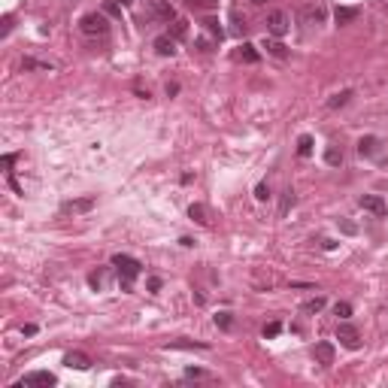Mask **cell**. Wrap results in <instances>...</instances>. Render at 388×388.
Instances as JSON below:
<instances>
[{"label":"cell","mask_w":388,"mask_h":388,"mask_svg":"<svg viewBox=\"0 0 388 388\" xmlns=\"http://www.w3.org/2000/svg\"><path fill=\"white\" fill-rule=\"evenodd\" d=\"M112 267L119 270V276H122V285L130 288V282L140 276V261L130 258V255H112Z\"/></svg>","instance_id":"6da1fadb"},{"label":"cell","mask_w":388,"mask_h":388,"mask_svg":"<svg viewBox=\"0 0 388 388\" xmlns=\"http://www.w3.org/2000/svg\"><path fill=\"white\" fill-rule=\"evenodd\" d=\"M79 28H82V33H88V36H103V33L109 31V22L100 12H88V15H82Z\"/></svg>","instance_id":"7a4b0ae2"},{"label":"cell","mask_w":388,"mask_h":388,"mask_svg":"<svg viewBox=\"0 0 388 388\" xmlns=\"http://www.w3.org/2000/svg\"><path fill=\"white\" fill-rule=\"evenodd\" d=\"M58 382L49 370H33V373H28V376H22V382L18 385L22 388H52Z\"/></svg>","instance_id":"3957f363"},{"label":"cell","mask_w":388,"mask_h":388,"mask_svg":"<svg viewBox=\"0 0 388 388\" xmlns=\"http://www.w3.org/2000/svg\"><path fill=\"white\" fill-rule=\"evenodd\" d=\"M291 28L288 22V12H282V9H273L270 15H267V31L273 33V36H285Z\"/></svg>","instance_id":"277c9868"},{"label":"cell","mask_w":388,"mask_h":388,"mask_svg":"<svg viewBox=\"0 0 388 388\" xmlns=\"http://www.w3.org/2000/svg\"><path fill=\"white\" fill-rule=\"evenodd\" d=\"M337 340H340L346 349H358V346H361V334H358L355 324H349V322L337 324Z\"/></svg>","instance_id":"5b68a950"},{"label":"cell","mask_w":388,"mask_h":388,"mask_svg":"<svg viewBox=\"0 0 388 388\" xmlns=\"http://www.w3.org/2000/svg\"><path fill=\"white\" fill-rule=\"evenodd\" d=\"M358 203H361V209H367V212H373V216H379V219H382V216L388 212L385 200H382L379 194H364V197H361Z\"/></svg>","instance_id":"8992f818"},{"label":"cell","mask_w":388,"mask_h":388,"mask_svg":"<svg viewBox=\"0 0 388 388\" xmlns=\"http://www.w3.org/2000/svg\"><path fill=\"white\" fill-rule=\"evenodd\" d=\"M64 364L67 367H73V370H88V367H91V358L85 355V352H67Z\"/></svg>","instance_id":"52a82bcc"},{"label":"cell","mask_w":388,"mask_h":388,"mask_svg":"<svg viewBox=\"0 0 388 388\" xmlns=\"http://www.w3.org/2000/svg\"><path fill=\"white\" fill-rule=\"evenodd\" d=\"M152 49H155L158 55H164V58H167V55H173V52H176V40H173L170 33H164V36H155Z\"/></svg>","instance_id":"ba28073f"},{"label":"cell","mask_w":388,"mask_h":388,"mask_svg":"<svg viewBox=\"0 0 388 388\" xmlns=\"http://www.w3.org/2000/svg\"><path fill=\"white\" fill-rule=\"evenodd\" d=\"M358 18V9L355 6H337V12H334V22L343 28V25H352Z\"/></svg>","instance_id":"9c48e42d"},{"label":"cell","mask_w":388,"mask_h":388,"mask_svg":"<svg viewBox=\"0 0 388 388\" xmlns=\"http://www.w3.org/2000/svg\"><path fill=\"white\" fill-rule=\"evenodd\" d=\"M313 355H316V361L319 364H334V346L331 343H316V349H313Z\"/></svg>","instance_id":"30bf717a"},{"label":"cell","mask_w":388,"mask_h":388,"mask_svg":"<svg viewBox=\"0 0 388 388\" xmlns=\"http://www.w3.org/2000/svg\"><path fill=\"white\" fill-rule=\"evenodd\" d=\"M91 206H94V197H82V200H67L61 209L64 212H88Z\"/></svg>","instance_id":"8fae6325"},{"label":"cell","mask_w":388,"mask_h":388,"mask_svg":"<svg viewBox=\"0 0 388 388\" xmlns=\"http://www.w3.org/2000/svg\"><path fill=\"white\" fill-rule=\"evenodd\" d=\"M303 22H306V25H322L324 9L322 6H306V9H303Z\"/></svg>","instance_id":"7c38bea8"},{"label":"cell","mask_w":388,"mask_h":388,"mask_svg":"<svg viewBox=\"0 0 388 388\" xmlns=\"http://www.w3.org/2000/svg\"><path fill=\"white\" fill-rule=\"evenodd\" d=\"M379 149V140L376 137H361L358 140V155H373Z\"/></svg>","instance_id":"4fadbf2b"},{"label":"cell","mask_w":388,"mask_h":388,"mask_svg":"<svg viewBox=\"0 0 388 388\" xmlns=\"http://www.w3.org/2000/svg\"><path fill=\"white\" fill-rule=\"evenodd\" d=\"M237 58H240V61H246V64H258V52H255V46H249V43H243V46H240Z\"/></svg>","instance_id":"5bb4252c"},{"label":"cell","mask_w":388,"mask_h":388,"mask_svg":"<svg viewBox=\"0 0 388 388\" xmlns=\"http://www.w3.org/2000/svg\"><path fill=\"white\" fill-rule=\"evenodd\" d=\"M188 216H191L197 225H206V222H209V219H206V206H203V203H191V206H188Z\"/></svg>","instance_id":"9a60e30c"},{"label":"cell","mask_w":388,"mask_h":388,"mask_svg":"<svg viewBox=\"0 0 388 388\" xmlns=\"http://www.w3.org/2000/svg\"><path fill=\"white\" fill-rule=\"evenodd\" d=\"M264 49H267L273 58H285V55H288V52H285V46H282V43H276V40H264Z\"/></svg>","instance_id":"2e32d148"},{"label":"cell","mask_w":388,"mask_h":388,"mask_svg":"<svg viewBox=\"0 0 388 388\" xmlns=\"http://www.w3.org/2000/svg\"><path fill=\"white\" fill-rule=\"evenodd\" d=\"M297 155H300V158H309V155H313V137L303 133V137L297 140Z\"/></svg>","instance_id":"e0dca14e"},{"label":"cell","mask_w":388,"mask_h":388,"mask_svg":"<svg viewBox=\"0 0 388 388\" xmlns=\"http://www.w3.org/2000/svg\"><path fill=\"white\" fill-rule=\"evenodd\" d=\"M349 97H352V91L346 88V91H340V94L331 97V100H327V106H331V109H340V106H346V103H349Z\"/></svg>","instance_id":"ac0fdd59"},{"label":"cell","mask_w":388,"mask_h":388,"mask_svg":"<svg viewBox=\"0 0 388 388\" xmlns=\"http://www.w3.org/2000/svg\"><path fill=\"white\" fill-rule=\"evenodd\" d=\"M167 349H206V343H191V340H176V343H167Z\"/></svg>","instance_id":"d6986e66"},{"label":"cell","mask_w":388,"mask_h":388,"mask_svg":"<svg viewBox=\"0 0 388 388\" xmlns=\"http://www.w3.org/2000/svg\"><path fill=\"white\" fill-rule=\"evenodd\" d=\"M203 28H206V31L212 33V36H216V43H219V40L225 36V31H222V25H219L216 18H206V22H203Z\"/></svg>","instance_id":"ffe728a7"},{"label":"cell","mask_w":388,"mask_h":388,"mask_svg":"<svg viewBox=\"0 0 388 388\" xmlns=\"http://www.w3.org/2000/svg\"><path fill=\"white\" fill-rule=\"evenodd\" d=\"M324 161L331 164V167H340V164H343V152H340V149H334V146H331V149H327V152H324Z\"/></svg>","instance_id":"44dd1931"},{"label":"cell","mask_w":388,"mask_h":388,"mask_svg":"<svg viewBox=\"0 0 388 388\" xmlns=\"http://www.w3.org/2000/svg\"><path fill=\"white\" fill-rule=\"evenodd\" d=\"M188 9H216V0H185Z\"/></svg>","instance_id":"7402d4cb"},{"label":"cell","mask_w":388,"mask_h":388,"mask_svg":"<svg viewBox=\"0 0 388 388\" xmlns=\"http://www.w3.org/2000/svg\"><path fill=\"white\" fill-rule=\"evenodd\" d=\"M155 15H161V18H173V6H167V3H161V0H155Z\"/></svg>","instance_id":"603a6c76"},{"label":"cell","mask_w":388,"mask_h":388,"mask_svg":"<svg viewBox=\"0 0 388 388\" xmlns=\"http://www.w3.org/2000/svg\"><path fill=\"white\" fill-rule=\"evenodd\" d=\"M185 31H188V28H185V22H182V18H173V28H170L173 40H182V36H185Z\"/></svg>","instance_id":"cb8c5ba5"},{"label":"cell","mask_w":388,"mask_h":388,"mask_svg":"<svg viewBox=\"0 0 388 388\" xmlns=\"http://www.w3.org/2000/svg\"><path fill=\"white\" fill-rule=\"evenodd\" d=\"M279 331H282V324H279V322L264 324V340H273V337H279Z\"/></svg>","instance_id":"d4e9b609"},{"label":"cell","mask_w":388,"mask_h":388,"mask_svg":"<svg viewBox=\"0 0 388 388\" xmlns=\"http://www.w3.org/2000/svg\"><path fill=\"white\" fill-rule=\"evenodd\" d=\"M303 309H306V313H319V309H324V297H313V300H306Z\"/></svg>","instance_id":"484cf974"},{"label":"cell","mask_w":388,"mask_h":388,"mask_svg":"<svg viewBox=\"0 0 388 388\" xmlns=\"http://www.w3.org/2000/svg\"><path fill=\"white\" fill-rule=\"evenodd\" d=\"M291 206H294V191H291V188H288V191L282 194V206H279V212L285 216V212H288Z\"/></svg>","instance_id":"4316f807"},{"label":"cell","mask_w":388,"mask_h":388,"mask_svg":"<svg viewBox=\"0 0 388 388\" xmlns=\"http://www.w3.org/2000/svg\"><path fill=\"white\" fill-rule=\"evenodd\" d=\"M216 324H219L222 331H230V324H234V319H230V313H219V316H216Z\"/></svg>","instance_id":"83f0119b"},{"label":"cell","mask_w":388,"mask_h":388,"mask_svg":"<svg viewBox=\"0 0 388 388\" xmlns=\"http://www.w3.org/2000/svg\"><path fill=\"white\" fill-rule=\"evenodd\" d=\"M334 313H337L340 319H349V316H352V306H349V303L343 300V303H337V306H334Z\"/></svg>","instance_id":"f1b7e54d"},{"label":"cell","mask_w":388,"mask_h":388,"mask_svg":"<svg viewBox=\"0 0 388 388\" xmlns=\"http://www.w3.org/2000/svg\"><path fill=\"white\" fill-rule=\"evenodd\" d=\"M255 197H258V200H267V197H270V188H267V182H258V185H255Z\"/></svg>","instance_id":"f546056e"},{"label":"cell","mask_w":388,"mask_h":388,"mask_svg":"<svg viewBox=\"0 0 388 388\" xmlns=\"http://www.w3.org/2000/svg\"><path fill=\"white\" fill-rule=\"evenodd\" d=\"M103 12H109V15H122V6L112 3V0H106V3H103Z\"/></svg>","instance_id":"4dcf8cb0"},{"label":"cell","mask_w":388,"mask_h":388,"mask_svg":"<svg viewBox=\"0 0 388 388\" xmlns=\"http://www.w3.org/2000/svg\"><path fill=\"white\" fill-rule=\"evenodd\" d=\"M194 46H197L200 52H212V40H203V36H200V40H197Z\"/></svg>","instance_id":"1f68e13d"},{"label":"cell","mask_w":388,"mask_h":388,"mask_svg":"<svg viewBox=\"0 0 388 388\" xmlns=\"http://www.w3.org/2000/svg\"><path fill=\"white\" fill-rule=\"evenodd\" d=\"M0 25H3V28H0V33L6 36V33L12 31V15H3V22H0Z\"/></svg>","instance_id":"d6a6232c"},{"label":"cell","mask_w":388,"mask_h":388,"mask_svg":"<svg viewBox=\"0 0 388 388\" xmlns=\"http://www.w3.org/2000/svg\"><path fill=\"white\" fill-rule=\"evenodd\" d=\"M146 285H149V291H158V288H161V279H158V276H152Z\"/></svg>","instance_id":"836d02e7"},{"label":"cell","mask_w":388,"mask_h":388,"mask_svg":"<svg viewBox=\"0 0 388 388\" xmlns=\"http://www.w3.org/2000/svg\"><path fill=\"white\" fill-rule=\"evenodd\" d=\"M176 91H179V85H176V82H170V85H167V97H173Z\"/></svg>","instance_id":"e575fe53"},{"label":"cell","mask_w":388,"mask_h":388,"mask_svg":"<svg viewBox=\"0 0 388 388\" xmlns=\"http://www.w3.org/2000/svg\"><path fill=\"white\" fill-rule=\"evenodd\" d=\"M252 3H258V6H261V3H267V0H252Z\"/></svg>","instance_id":"d590c367"}]
</instances>
